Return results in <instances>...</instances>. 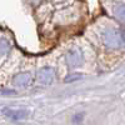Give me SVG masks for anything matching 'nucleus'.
Wrapping results in <instances>:
<instances>
[{
  "label": "nucleus",
  "mask_w": 125,
  "mask_h": 125,
  "mask_svg": "<svg viewBox=\"0 0 125 125\" xmlns=\"http://www.w3.org/2000/svg\"><path fill=\"white\" fill-rule=\"evenodd\" d=\"M103 41L108 48L116 49V48L121 46L124 38H123V34L118 29H106L103 33Z\"/></svg>",
  "instance_id": "1"
},
{
  "label": "nucleus",
  "mask_w": 125,
  "mask_h": 125,
  "mask_svg": "<svg viewBox=\"0 0 125 125\" xmlns=\"http://www.w3.org/2000/svg\"><path fill=\"white\" fill-rule=\"evenodd\" d=\"M3 115H5L8 119L19 121V120H24L29 116V111L26 109H13V108H3L1 110Z\"/></svg>",
  "instance_id": "2"
},
{
  "label": "nucleus",
  "mask_w": 125,
  "mask_h": 125,
  "mask_svg": "<svg viewBox=\"0 0 125 125\" xmlns=\"http://www.w3.org/2000/svg\"><path fill=\"white\" fill-rule=\"evenodd\" d=\"M54 76H55L54 69L46 66V68H43L38 71L36 79L39 81V84H41V85H50L54 81Z\"/></svg>",
  "instance_id": "3"
},
{
  "label": "nucleus",
  "mask_w": 125,
  "mask_h": 125,
  "mask_svg": "<svg viewBox=\"0 0 125 125\" xmlns=\"http://www.w3.org/2000/svg\"><path fill=\"white\" fill-rule=\"evenodd\" d=\"M66 62L70 68H78L83 62V53L78 48H73L66 53Z\"/></svg>",
  "instance_id": "4"
},
{
  "label": "nucleus",
  "mask_w": 125,
  "mask_h": 125,
  "mask_svg": "<svg viewBox=\"0 0 125 125\" xmlns=\"http://www.w3.org/2000/svg\"><path fill=\"white\" fill-rule=\"evenodd\" d=\"M31 81V74L30 73H21V74H18L14 80H13V84L15 86H20V88H25L30 84Z\"/></svg>",
  "instance_id": "5"
},
{
  "label": "nucleus",
  "mask_w": 125,
  "mask_h": 125,
  "mask_svg": "<svg viewBox=\"0 0 125 125\" xmlns=\"http://www.w3.org/2000/svg\"><path fill=\"white\" fill-rule=\"evenodd\" d=\"M114 15H115L119 20L125 21V5L123 4H118L114 8Z\"/></svg>",
  "instance_id": "6"
},
{
  "label": "nucleus",
  "mask_w": 125,
  "mask_h": 125,
  "mask_svg": "<svg viewBox=\"0 0 125 125\" xmlns=\"http://www.w3.org/2000/svg\"><path fill=\"white\" fill-rule=\"evenodd\" d=\"M9 48H10V45L6 40H4V39L0 40V54H6L9 51Z\"/></svg>",
  "instance_id": "7"
},
{
  "label": "nucleus",
  "mask_w": 125,
  "mask_h": 125,
  "mask_svg": "<svg viewBox=\"0 0 125 125\" xmlns=\"http://www.w3.org/2000/svg\"><path fill=\"white\" fill-rule=\"evenodd\" d=\"M83 120H84V114H83V113H78V114H75V115L73 116L71 123L73 124H80V123H83Z\"/></svg>",
  "instance_id": "8"
},
{
  "label": "nucleus",
  "mask_w": 125,
  "mask_h": 125,
  "mask_svg": "<svg viewBox=\"0 0 125 125\" xmlns=\"http://www.w3.org/2000/svg\"><path fill=\"white\" fill-rule=\"evenodd\" d=\"M83 78L81 74H73V75H69L66 76L65 79V83H71V81H76V80H80Z\"/></svg>",
  "instance_id": "9"
},
{
  "label": "nucleus",
  "mask_w": 125,
  "mask_h": 125,
  "mask_svg": "<svg viewBox=\"0 0 125 125\" xmlns=\"http://www.w3.org/2000/svg\"><path fill=\"white\" fill-rule=\"evenodd\" d=\"M1 93H3V94H15L14 90H3Z\"/></svg>",
  "instance_id": "10"
}]
</instances>
